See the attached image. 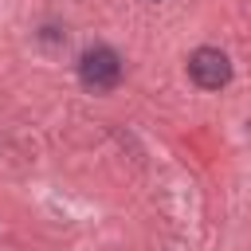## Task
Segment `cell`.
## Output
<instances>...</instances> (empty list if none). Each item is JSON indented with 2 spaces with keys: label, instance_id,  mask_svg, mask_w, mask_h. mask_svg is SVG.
Here are the masks:
<instances>
[{
  "label": "cell",
  "instance_id": "cell-1",
  "mask_svg": "<svg viewBox=\"0 0 251 251\" xmlns=\"http://www.w3.org/2000/svg\"><path fill=\"white\" fill-rule=\"evenodd\" d=\"M78 75H82V82L90 90H110L122 78V59L110 47H90L82 55V63H78Z\"/></svg>",
  "mask_w": 251,
  "mask_h": 251
},
{
  "label": "cell",
  "instance_id": "cell-2",
  "mask_svg": "<svg viewBox=\"0 0 251 251\" xmlns=\"http://www.w3.org/2000/svg\"><path fill=\"white\" fill-rule=\"evenodd\" d=\"M188 75H192L196 86H204V90H220V86L231 78V63H227L224 51H216V47H200V51L188 59Z\"/></svg>",
  "mask_w": 251,
  "mask_h": 251
}]
</instances>
